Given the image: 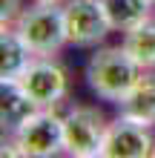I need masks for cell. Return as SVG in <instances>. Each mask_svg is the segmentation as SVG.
<instances>
[{
	"label": "cell",
	"instance_id": "2",
	"mask_svg": "<svg viewBox=\"0 0 155 158\" xmlns=\"http://www.w3.org/2000/svg\"><path fill=\"white\" fill-rule=\"evenodd\" d=\"M12 26L35 52V58H52L60 52L63 43H69L60 3H38L35 0V6L23 9Z\"/></svg>",
	"mask_w": 155,
	"mask_h": 158
},
{
	"label": "cell",
	"instance_id": "3",
	"mask_svg": "<svg viewBox=\"0 0 155 158\" xmlns=\"http://www.w3.org/2000/svg\"><path fill=\"white\" fill-rule=\"evenodd\" d=\"M63 152V115L55 112V106L38 109L12 132L9 150L3 155H29V158H49Z\"/></svg>",
	"mask_w": 155,
	"mask_h": 158
},
{
	"label": "cell",
	"instance_id": "13",
	"mask_svg": "<svg viewBox=\"0 0 155 158\" xmlns=\"http://www.w3.org/2000/svg\"><path fill=\"white\" fill-rule=\"evenodd\" d=\"M20 12H23L20 0H0V20H3V26H12Z\"/></svg>",
	"mask_w": 155,
	"mask_h": 158
},
{
	"label": "cell",
	"instance_id": "7",
	"mask_svg": "<svg viewBox=\"0 0 155 158\" xmlns=\"http://www.w3.org/2000/svg\"><path fill=\"white\" fill-rule=\"evenodd\" d=\"M152 127L132 121L126 115H118L106 127L101 155L104 158H147L155 152V138L149 132Z\"/></svg>",
	"mask_w": 155,
	"mask_h": 158
},
{
	"label": "cell",
	"instance_id": "15",
	"mask_svg": "<svg viewBox=\"0 0 155 158\" xmlns=\"http://www.w3.org/2000/svg\"><path fill=\"white\" fill-rule=\"evenodd\" d=\"M147 3H149V6H155V0H147Z\"/></svg>",
	"mask_w": 155,
	"mask_h": 158
},
{
	"label": "cell",
	"instance_id": "5",
	"mask_svg": "<svg viewBox=\"0 0 155 158\" xmlns=\"http://www.w3.org/2000/svg\"><path fill=\"white\" fill-rule=\"evenodd\" d=\"M63 23L72 46H101L112 32L104 0H69L63 6Z\"/></svg>",
	"mask_w": 155,
	"mask_h": 158
},
{
	"label": "cell",
	"instance_id": "9",
	"mask_svg": "<svg viewBox=\"0 0 155 158\" xmlns=\"http://www.w3.org/2000/svg\"><path fill=\"white\" fill-rule=\"evenodd\" d=\"M0 81L3 83H17V78L26 72V66L35 60V52L26 46V40L17 35L14 26H3L0 35Z\"/></svg>",
	"mask_w": 155,
	"mask_h": 158
},
{
	"label": "cell",
	"instance_id": "8",
	"mask_svg": "<svg viewBox=\"0 0 155 158\" xmlns=\"http://www.w3.org/2000/svg\"><path fill=\"white\" fill-rule=\"evenodd\" d=\"M118 109H121V115L132 121L155 127V72L152 69L141 72V78L132 83V89L118 101Z\"/></svg>",
	"mask_w": 155,
	"mask_h": 158
},
{
	"label": "cell",
	"instance_id": "11",
	"mask_svg": "<svg viewBox=\"0 0 155 158\" xmlns=\"http://www.w3.org/2000/svg\"><path fill=\"white\" fill-rule=\"evenodd\" d=\"M32 112H38V106H35V101L20 89V83H3V95H0L3 132H14Z\"/></svg>",
	"mask_w": 155,
	"mask_h": 158
},
{
	"label": "cell",
	"instance_id": "1",
	"mask_svg": "<svg viewBox=\"0 0 155 158\" xmlns=\"http://www.w3.org/2000/svg\"><path fill=\"white\" fill-rule=\"evenodd\" d=\"M141 66L132 60V55L121 46H104L95 49V55L86 63V83L98 98L118 104L126 92L132 89V83L141 78Z\"/></svg>",
	"mask_w": 155,
	"mask_h": 158
},
{
	"label": "cell",
	"instance_id": "14",
	"mask_svg": "<svg viewBox=\"0 0 155 158\" xmlns=\"http://www.w3.org/2000/svg\"><path fill=\"white\" fill-rule=\"evenodd\" d=\"M38 3H60V0H38Z\"/></svg>",
	"mask_w": 155,
	"mask_h": 158
},
{
	"label": "cell",
	"instance_id": "6",
	"mask_svg": "<svg viewBox=\"0 0 155 158\" xmlns=\"http://www.w3.org/2000/svg\"><path fill=\"white\" fill-rule=\"evenodd\" d=\"M20 89L35 101L38 109H49V106H58L69 92V78H66V69L60 66L58 60L52 58H35L26 72L20 78Z\"/></svg>",
	"mask_w": 155,
	"mask_h": 158
},
{
	"label": "cell",
	"instance_id": "10",
	"mask_svg": "<svg viewBox=\"0 0 155 158\" xmlns=\"http://www.w3.org/2000/svg\"><path fill=\"white\" fill-rule=\"evenodd\" d=\"M124 49L141 69H155V15L149 12L141 23L124 32Z\"/></svg>",
	"mask_w": 155,
	"mask_h": 158
},
{
	"label": "cell",
	"instance_id": "4",
	"mask_svg": "<svg viewBox=\"0 0 155 158\" xmlns=\"http://www.w3.org/2000/svg\"><path fill=\"white\" fill-rule=\"evenodd\" d=\"M106 118L98 106H75L63 115V152L75 158L101 155L106 135Z\"/></svg>",
	"mask_w": 155,
	"mask_h": 158
},
{
	"label": "cell",
	"instance_id": "12",
	"mask_svg": "<svg viewBox=\"0 0 155 158\" xmlns=\"http://www.w3.org/2000/svg\"><path fill=\"white\" fill-rule=\"evenodd\" d=\"M104 6H106L112 29H118V32L132 29V26L141 23L144 17L149 15V9H152L147 0H104Z\"/></svg>",
	"mask_w": 155,
	"mask_h": 158
}]
</instances>
